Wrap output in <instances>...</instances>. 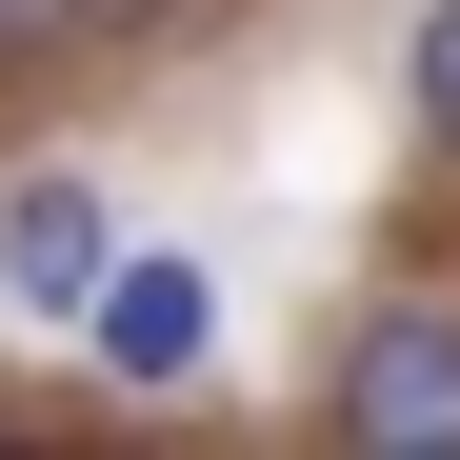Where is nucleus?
I'll use <instances>...</instances> for the list:
<instances>
[{"instance_id": "obj_1", "label": "nucleus", "mask_w": 460, "mask_h": 460, "mask_svg": "<svg viewBox=\"0 0 460 460\" xmlns=\"http://www.w3.org/2000/svg\"><path fill=\"white\" fill-rule=\"evenodd\" d=\"M321 420H341L360 460H460V300H360Z\"/></svg>"}, {"instance_id": "obj_2", "label": "nucleus", "mask_w": 460, "mask_h": 460, "mask_svg": "<svg viewBox=\"0 0 460 460\" xmlns=\"http://www.w3.org/2000/svg\"><path fill=\"white\" fill-rule=\"evenodd\" d=\"M81 360L120 380V401H181V380L220 360V280H200L181 241H120V261L81 280Z\"/></svg>"}, {"instance_id": "obj_3", "label": "nucleus", "mask_w": 460, "mask_h": 460, "mask_svg": "<svg viewBox=\"0 0 460 460\" xmlns=\"http://www.w3.org/2000/svg\"><path fill=\"white\" fill-rule=\"evenodd\" d=\"M101 261H120V200L101 181H21V200H0V300H21V321H81Z\"/></svg>"}, {"instance_id": "obj_4", "label": "nucleus", "mask_w": 460, "mask_h": 460, "mask_svg": "<svg viewBox=\"0 0 460 460\" xmlns=\"http://www.w3.org/2000/svg\"><path fill=\"white\" fill-rule=\"evenodd\" d=\"M420 140H440V161H460V0H440V21H420Z\"/></svg>"}]
</instances>
